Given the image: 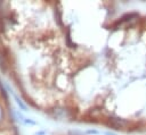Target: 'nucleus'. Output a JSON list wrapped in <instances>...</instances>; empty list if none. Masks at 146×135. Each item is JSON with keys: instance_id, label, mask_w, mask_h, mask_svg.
Returning a JSON list of instances; mask_svg holds the SVG:
<instances>
[{"instance_id": "obj_2", "label": "nucleus", "mask_w": 146, "mask_h": 135, "mask_svg": "<svg viewBox=\"0 0 146 135\" xmlns=\"http://www.w3.org/2000/svg\"><path fill=\"white\" fill-rule=\"evenodd\" d=\"M13 94H14V93H13ZM14 98H15V100H16V103H17V104H18V107L21 108V110H23V111H27L26 106H25V104H24V103H23V102L17 98V95H16V94H14Z\"/></svg>"}, {"instance_id": "obj_3", "label": "nucleus", "mask_w": 146, "mask_h": 135, "mask_svg": "<svg viewBox=\"0 0 146 135\" xmlns=\"http://www.w3.org/2000/svg\"><path fill=\"white\" fill-rule=\"evenodd\" d=\"M104 135H114V134H112V133H104Z\"/></svg>"}, {"instance_id": "obj_1", "label": "nucleus", "mask_w": 146, "mask_h": 135, "mask_svg": "<svg viewBox=\"0 0 146 135\" xmlns=\"http://www.w3.org/2000/svg\"><path fill=\"white\" fill-rule=\"evenodd\" d=\"M17 117H18V120H19L21 123L25 124V125H35V121H33V120H31V119H29V118L23 117L21 113H17Z\"/></svg>"}]
</instances>
